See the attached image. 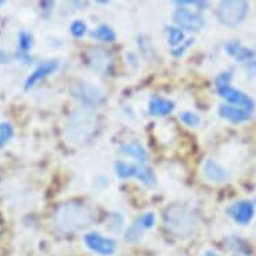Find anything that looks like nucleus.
Segmentation results:
<instances>
[{"mask_svg":"<svg viewBox=\"0 0 256 256\" xmlns=\"http://www.w3.org/2000/svg\"><path fill=\"white\" fill-rule=\"evenodd\" d=\"M94 222V212L80 202H68L56 208L54 214L55 227L64 234L82 231Z\"/></svg>","mask_w":256,"mask_h":256,"instance_id":"1","label":"nucleus"},{"mask_svg":"<svg viewBox=\"0 0 256 256\" xmlns=\"http://www.w3.org/2000/svg\"><path fill=\"white\" fill-rule=\"evenodd\" d=\"M164 222L172 235L185 239L198 231V220L194 210L184 204H172L164 212Z\"/></svg>","mask_w":256,"mask_h":256,"instance_id":"2","label":"nucleus"},{"mask_svg":"<svg viewBox=\"0 0 256 256\" xmlns=\"http://www.w3.org/2000/svg\"><path fill=\"white\" fill-rule=\"evenodd\" d=\"M97 121L90 113H76L68 120L66 133L68 138L72 141H84L88 137H92V133L96 132Z\"/></svg>","mask_w":256,"mask_h":256,"instance_id":"3","label":"nucleus"},{"mask_svg":"<svg viewBox=\"0 0 256 256\" xmlns=\"http://www.w3.org/2000/svg\"><path fill=\"white\" fill-rule=\"evenodd\" d=\"M248 12V3L243 0H226L218 6V16L228 27H236L243 23Z\"/></svg>","mask_w":256,"mask_h":256,"instance_id":"4","label":"nucleus"},{"mask_svg":"<svg viewBox=\"0 0 256 256\" xmlns=\"http://www.w3.org/2000/svg\"><path fill=\"white\" fill-rule=\"evenodd\" d=\"M228 80H230V74H222V76H218V80H216V86H218V94L222 96L226 101H228L232 105H239L242 106L243 109L247 110H252L254 109V101H252L251 98L248 97L247 94H244L238 88H231L230 84H228Z\"/></svg>","mask_w":256,"mask_h":256,"instance_id":"5","label":"nucleus"},{"mask_svg":"<svg viewBox=\"0 0 256 256\" xmlns=\"http://www.w3.org/2000/svg\"><path fill=\"white\" fill-rule=\"evenodd\" d=\"M116 173H117L120 178L136 177L137 180L141 181L146 186H154L156 185L154 173L152 172V169L149 168L129 164V162H125V161H117L116 162Z\"/></svg>","mask_w":256,"mask_h":256,"instance_id":"6","label":"nucleus"},{"mask_svg":"<svg viewBox=\"0 0 256 256\" xmlns=\"http://www.w3.org/2000/svg\"><path fill=\"white\" fill-rule=\"evenodd\" d=\"M84 243L92 251L102 256L113 255L116 250H117L116 240L100 235L97 232H92V234H88L84 236Z\"/></svg>","mask_w":256,"mask_h":256,"instance_id":"7","label":"nucleus"},{"mask_svg":"<svg viewBox=\"0 0 256 256\" xmlns=\"http://www.w3.org/2000/svg\"><path fill=\"white\" fill-rule=\"evenodd\" d=\"M173 20L186 31H200L206 23L200 14L194 12L188 8H177L173 14Z\"/></svg>","mask_w":256,"mask_h":256,"instance_id":"8","label":"nucleus"},{"mask_svg":"<svg viewBox=\"0 0 256 256\" xmlns=\"http://www.w3.org/2000/svg\"><path fill=\"white\" fill-rule=\"evenodd\" d=\"M72 92H74V97L76 100H80L84 105L88 106L97 105L104 98L101 90L96 86H92V84H88V82L76 84V86L72 88Z\"/></svg>","mask_w":256,"mask_h":256,"instance_id":"9","label":"nucleus"},{"mask_svg":"<svg viewBox=\"0 0 256 256\" xmlns=\"http://www.w3.org/2000/svg\"><path fill=\"white\" fill-rule=\"evenodd\" d=\"M254 212H255L254 204L251 202H246V200L235 202L228 208V214H231V218L239 224H248L254 218Z\"/></svg>","mask_w":256,"mask_h":256,"instance_id":"10","label":"nucleus"},{"mask_svg":"<svg viewBox=\"0 0 256 256\" xmlns=\"http://www.w3.org/2000/svg\"><path fill=\"white\" fill-rule=\"evenodd\" d=\"M58 66H59L58 60H47V62L40 63L38 68L31 72V76L27 78V80H26V84H24L26 90H30L31 88H34L39 80H44L47 76H50L51 72H54L55 70L58 68Z\"/></svg>","mask_w":256,"mask_h":256,"instance_id":"11","label":"nucleus"},{"mask_svg":"<svg viewBox=\"0 0 256 256\" xmlns=\"http://www.w3.org/2000/svg\"><path fill=\"white\" fill-rule=\"evenodd\" d=\"M154 226V214L152 212H148L145 214H141L137 220H136L133 224L130 226V228L126 231L125 239L130 240V242H134L141 236L142 234V230H148V228H152Z\"/></svg>","mask_w":256,"mask_h":256,"instance_id":"12","label":"nucleus"},{"mask_svg":"<svg viewBox=\"0 0 256 256\" xmlns=\"http://www.w3.org/2000/svg\"><path fill=\"white\" fill-rule=\"evenodd\" d=\"M218 114L231 122H244L251 118V113L247 109L238 108V106L222 105L218 108Z\"/></svg>","mask_w":256,"mask_h":256,"instance_id":"13","label":"nucleus"},{"mask_svg":"<svg viewBox=\"0 0 256 256\" xmlns=\"http://www.w3.org/2000/svg\"><path fill=\"white\" fill-rule=\"evenodd\" d=\"M202 173L206 178L212 182H222L228 178V173L226 169L214 161V160H206L202 166Z\"/></svg>","mask_w":256,"mask_h":256,"instance_id":"14","label":"nucleus"},{"mask_svg":"<svg viewBox=\"0 0 256 256\" xmlns=\"http://www.w3.org/2000/svg\"><path fill=\"white\" fill-rule=\"evenodd\" d=\"M174 109V104L169 100L160 97H153L149 102V113L152 116H168L169 113H172Z\"/></svg>","mask_w":256,"mask_h":256,"instance_id":"15","label":"nucleus"},{"mask_svg":"<svg viewBox=\"0 0 256 256\" xmlns=\"http://www.w3.org/2000/svg\"><path fill=\"white\" fill-rule=\"evenodd\" d=\"M120 152L124 153V154L134 157L136 160H138L140 162H145L148 160V153L145 150V148H142V145H140L137 142H130L126 144V145H122L120 148Z\"/></svg>","mask_w":256,"mask_h":256,"instance_id":"16","label":"nucleus"},{"mask_svg":"<svg viewBox=\"0 0 256 256\" xmlns=\"http://www.w3.org/2000/svg\"><path fill=\"white\" fill-rule=\"evenodd\" d=\"M92 36L98 39V40H102V42H113L114 39H116V32L109 26L101 24L92 31Z\"/></svg>","mask_w":256,"mask_h":256,"instance_id":"17","label":"nucleus"},{"mask_svg":"<svg viewBox=\"0 0 256 256\" xmlns=\"http://www.w3.org/2000/svg\"><path fill=\"white\" fill-rule=\"evenodd\" d=\"M14 136L12 126L7 124V122H2L0 124V148L4 146L8 142L11 137Z\"/></svg>","mask_w":256,"mask_h":256,"instance_id":"18","label":"nucleus"},{"mask_svg":"<svg viewBox=\"0 0 256 256\" xmlns=\"http://www.w3.org/2000/svg\"><path fill=\"white\" fill-rule=\"evenodd\" d=\"M31 47H32V36L28 32L22 31L20 34H19V51H20L22 54L26 55Z\"/></svg>","mask_w":256,"mask_h":256,"instance_id":"19","label":"nucleus"},{"mask_svg":"<svg viewBox=\"0 0 256 256\" xmlns=\"http://www.w3.org/2000/svg\"><path fill=\"white\" fill-rule=\"evenodd\" d=\"M168 39H169V43H170L172 46H177V44L182 43L184 34H182V31H181L180 28L170 27V28H168Z\"/></svg>","mask_w":256,"mask_h":256,"instance_id":"20","label":"nucleus"},{"mask_svg":"<svg viewBox=\"0 0 256 256\" xmlns=\"http://www.w3.org/2000/svg\"><path fill=\"white\" fill-rule=\"evenodd\" d=\"M180 120L188 126H196L200 122L198 114L192 113V112H184L182 114H180Z\"/></svg>","mask_w":256,"mask_h":256,"instance_id":"21","label":"nucleus"},{"mask_svg":"<svg viewBox=\"0 0 256 256\" xmlns=\"http://www.w3.org/2000/svg\"><path fill=\"white\" fill-rule=\"evenodd\" d=\"M72 34L76 36V38H80L86 34V30H88V26L84 24V22L76 20L74 23H72Z\"/></svg>","mask_w":256,"mask_h":256,"instance_id":"22","label":"nucleus"},{"mask_svg":"<svg viewBox=\"0 0 256 256\" xmlns=\"http://www.w3.org/2000/svg\"><path fill=\"white\" fill-rule=\"evenodd\" d=\"M7 60V55L3 51H0V63H4Z\"/></svg>","mask_w":256,"mask_h":256,"instance_id":"23","label":"nucleus"},{"mask_svg":"<svg viewBox=\"0 0 256 256\" xmlns=\"http://www.w3.org/2000/svg\"><path fill=\"white\" fill-rule=\"evenodd\" d=\"M206 256H218V255H214V254H212V252H206Z\"/></svg>","mask_w":256,"mask_h":256,"instance_id":"24","label":"nucleus"},{"mask_svg":"<svg viewBox=\"0 0 256 256\" xmlns=\"http://www.w3.org/2000/svg\"><path fill=\"white\" fill-rule=\"evenodd\" d=\"M2 3H3V2H0V6H2Z\"/></svg>","mask_w":256,"mask_h":256,"instance_id":"25","label":"nucleus"}]
</instances>
